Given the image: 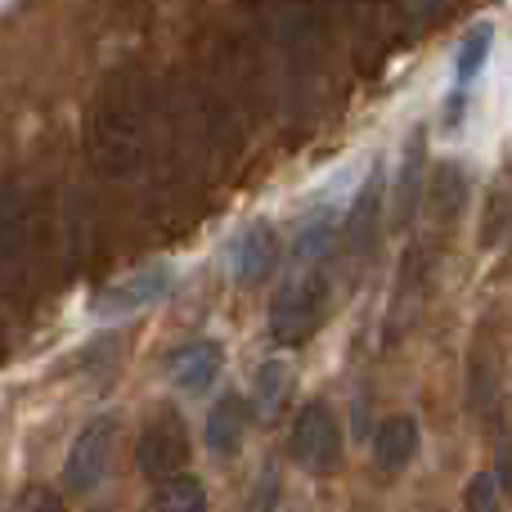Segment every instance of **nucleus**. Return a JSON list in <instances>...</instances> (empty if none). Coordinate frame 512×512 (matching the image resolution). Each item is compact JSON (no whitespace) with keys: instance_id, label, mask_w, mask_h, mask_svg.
Instances as JSON below:
<instances>
[{"instance_id":"1","label":"nucleus","mask_w":512,"mask_h":512,"mask_svg":"<svg viewBox=\"0 0 512 512\" xmlns=\"http://www.w3.org/2000/svg\"><path fill=\"white\" fill-rule=\"evenodd\" d=\"M153 95L140 63H117L95 86L86 113V158L104 180H126L144 167Z\"/></svg>"},{"instance_id":"2","label":"nucleus","mask_w":512,"mask_h":512,"mask_svg":"<svg viewBox=\"0 0 512 512\" xmlns=\"http://www.w3.org/2000/svg\"><path fill=\"white\" fill-rule=\"evenodd\" d=\"M328 319V279L324 274H292L270 301V337L279 346H301Z\"/></svg>"},{"instance_id":"3","label":"nucleus","mask_w":512,"mask_h":512,"mask_svg":"<svg viewBox=\"0 0 512 512\" xmlns=\"http://www.w3.org/2000/svg\"><path fill=\"white\" fill-rule=\"evenodd\" d=\"M135 463L149 481H171L185 472L189 463V427L176 409H158V414L144 423L140 441H135Z\"/></svg>"},{"instance_id":"4","label":"nucleus","mask_w":512,"mask_h":512,"mask_svg":"<svg viewBox=\"0 0 512 512\" xmlns=\"http://www.w3.org/2000/svg\"><path fill=\"white\" fill-rule=\"evenodd\" d=\"M288 450L306 472H333L337 468V459H342V423H337L328 400H310V405L297 409Z\"/></svg>"},{"instance_id":"5","label":"nucleus","mask_w":512,"mask_h":512,"mask_svg":"<svg viewBox=\"0 0 512 512\" xmlns=\"http://www.w3.org/2000/svg\"><path fill=\"white\" fill-rule=\"evenodd\" d=\"M113 445H117L113 418H90L77 432V441H72L68 459H63V486H68L72 495L95 490L99 481L108 477V468H113Z\"/></svg>"},{"instance_id":"6","label":"nucleus","mask_w":512,"mask_h":512,"mask_svg":"<svg viewBox=\"0 0 512 512\" xmlns=\"http://www.w3.org/2000/svg\"><path fill=\"white\" fill-rule=\"evenodd\" d=\"M171 288H176V270H171V265H144V270L117 279L108 292H99L95 310L99 315H135V310L162 301Z\"/></svg>"},{"instance_id":"7","label":"nucleus","mask_w":512,"mask_h":512,"mask_svg":"<svg viewBox=\"0 0 512 512\" xmlns=\"http://www.w3.org/2000/svg\"><path fill=\"white\" fill-rule=\"evenodd\" d=\"M167 373H171V382H176L180 391L203 396V391H212L216 382H221V373H225V346L212 342V337L176 346V351L167 355Z\"/></svg>"},{"instance_id":"8","label":"nucleus","mask_w":512,"mask_h":512,"mask_svg":"<svg viewBox=\"0 0 512 512\" xmlns=\"http://www.w3.org/2000/svg\"><path fill=\"white\" fill-rule=\"evenodd\" d=\"M279 252H283V243H279V230H274L270 221L243 225V230L234 234V243H230V270H234V279H239V283L270 279V270L279 265Z\"/></svg>"},{"instance_id":"9","label":"nucleus","mask_w":512,"mask_h":512,"mask_svg":"<svg viewBox=\"0 0 512 512\" xmlns=\"http://www.w3.org/2000/svg\"><path fill=\"white\" fill-rule=\"evenodd\" d=\"M414 454H418V423L409 414L387 418L378 427V436H373V463L382 472H405L414 463Z\"/></svg>"},{"instance_id":"10","label":"nucleus","mask_w":512,"mask_h":512,"mask_svg":"<svg viewBox=\"0 0 512 512\" xmlns=\"http://www.w3.org/2000/svg\"><path fill=\"white\" fill-rule=\"evenodd\" d=\"M252 405L243 396H221L207 409V450L212 454H234L243 441V427H248Z\"/></svg>"},{"instance_id":"11","label":"nucleus","mask_w":512,"mask_h":512,"mask_svg":"<svg viewBox=\"0 0 512 512\" xmlns=\"http://www.w3.org/2000/svg\"><path fill=\"white\" fill-rule=\"evenodd\" d=\"M490 45H495V32H490V27H477L472 36H463L459 54H454V108H450V117L463 113V95H468V86L481 77V68H486Z\"/></svg>"},{"instance_id":"12","label":"nucleus","mask_w":512,"mask_h":512,"mask_svg":"<svg viewBox=\"0 0 512 512\" xmlns=\"http://www.w3.org/2000/svg\"><path fill=\"white\" fill-rule=\"evenodd\" d=\"M378 216H382V176L373 171L369 180H364V189L355 194V203H351V216H346V243H351L355 252H364L369 248V239H373V225H378Z\"/></svg>"},{"instance_id":"13","label":"nucleus","mask_w":512,"mask_h":512,"mask_svg":"<svg viewBox=\"0 0 512 512\" xmlns=\"http://www.w3.org/2000/svg\"><path fill=\"white\" fill-rule=\"evenodd\" d=\"M292 396V369L288 360H265L261 373H256V387H252V409L261 418H274Z\"/></svg>"},{"instance_id":"14","label":"nucleus","mask_w":512,"mask_h":512,"mask_svg":"<svg viewBox=\"0 0 512 512\" xmlns=\"http://www.w3.org/2000/svg\"><path fill=\"white\" fill-rule=\"evenodd\" d=\"M337 243V212H328V207H319V212L301 216L297 225V243H292V252L301 256V261H315V256H324L328 248Z\"/></svg>"},{"instance_id":"15","label":"nucleus","mask_w":512,"mask_h":512,"mask_svg":"<svg viewBox=\"0 0 512 512\" xmlns=\"http://www.w3.org/2000/svg\"><path fill=\"white\" fill-rule=\"evenodd\" d=\"M153 512H207V486L189 472L162 481L158 495H153Z\"/></svg>"},{"instance_id":"16","label":"nucleus","mask_w":512,"mask_h":512,"mask_svg":"<svg viewBox=\"0 0 512 512\" xmlns=\"http://www.w3.org/2000/svg\"><path fill=\"white\" fill-rule=\"evenodd\" d=\"M418 185H423V153H418V140L409 144L405 167H400V185H396V221L405 225L409 212L418 207Z\"/></svg>"},{"instance_id":"17","label":"nucleus","mask_w":512,"mask_h":512,"mask_svg":"<svg viewBox=\"0 0 512 512\" xmlns=\"http://www.w3.org/2000/svg\"><path fill=\"white\" fill-rule=\"evenodd\" d=\"M427 203L436 207L441 221H450V216L463 207V167H441L436 171L432 189H427Z\"/></svg>"},{"instance_id":"18","label":"nucleus","mask_w":512,"mask_h":512,"mask_svg":"<svg viewBox=\"0 0 512 512\" xmlns=\"http://www.w3.org/2000/svg\"><path fill=\"white\" fill-rule=\"evenodd\" d=\"M463 504H468V512H504L499 481L490 477V472H477V477L468 481V490H463Z\"/></svg>"},{"instance_id":"19","label":"nucleus","mask_w":512,"mask_h":512,"mask_svg":"<svg viewBox=\"0 0 512 512\" xmlns=\"http://www.w3.org/2000/svg\"><path fill=\"white\" fill-rule=\"evenodd\" d=\"M14 512H63V499L54 495V490H45V486H27L23 495H18Z\"/></svg>"},{"instance_id":"20","label":"nucleus","mask_w":512,"mask_h":512,"mask_svg":"<svg viewBox=\"0 0 512 512\" xmlns=\"http://www.w3.org/2000/svg\"><path fill=\"white\" fill-rule=\"evenodd\" d=\"M274 508H279V477L265 472V477L256 481L252 499H248V512H274Z\"/></svg>"},{"instance_id":"21","label":"nucleus","mask_w":512,"mask_h":512,"mask_svg":"<svg viewBox=\"0 0 512 512\" xmlns=\"http://www.w3.org/2000/svg\"><path fill=\"white\" fill-rule=\"evenodd\" d=\"M436 5L441 0H400V14H405V23H432V14H436Z\"/></svg>"}]
</instances>
